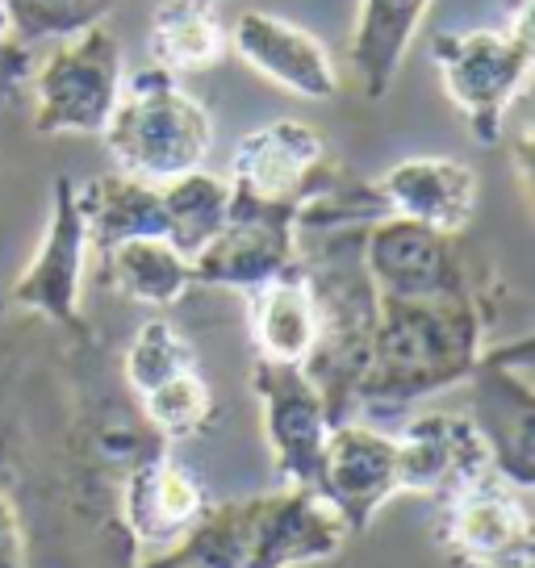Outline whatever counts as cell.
<instances>
[{"mask_svg": "<svg viewBox=\"0 0 535 568\" xmlns=\"http://www.w3.org/2000/svg\"><path fill=\"white\" fill-rule=\"evenodd\" d=\"M340 176L326 160V142L314 125L297 118L255 125L239 139L231 160V184L239 193L272 201V205H305L310 196Z\"/></svg>", "mask_w": 535, "mask_h": 568, "instance_id": "cell-11", "label": "cell"}, {"mask_svg": "<svg viewBox=\"0 0 535 568\" xmlns=\"http://www.w3.org/2000/svg\"><path fill=\"white\" fill-rule=\"evenodd\" d=\"M134 402H139V414L147 418V426L160 435L163 444L196 439L205 426L214 423V389L201 376V368L172 376V381H163Z\"/></svg>", "mask_w": 535, "mask_h": 568, "instance_id": "cell-25", "label": "cell"}, {"mask_svg": "<svg viewBox=\"0 0 535 568\" xmlns=\"http://www.w3.org/2000/svg\"><path fill=\"white\" fill-rule=\"evenodd\" d=\"M205 4H222V0H205Z\"/></svg>", "mask_w": 535, "mask_h": 568, "instance_id": "cell-31", "label": "cell"}, {"mask_svg": "<svg viewBox=\"0 0 535 568\" xmlns=\"http://www.w3.org/2000/svg\"><path fill=\"white\" fill-rule=\"evenodd\" d=\"M101 139L118 172L163 184L205 163L214 146V118L193 92L180 89L172 71L151 63L122 80Z\"/></svg>", "mask_w": 535, "mask_h": 568, "instance_id": "cell-2", "label": "cell"}, {"mask_svg": "<svg viewBox=\"0 0 535 568\" xmlns=\"http://www.w3.org/2000/svg\"><path fill=\"white\" fill-rule=\"evenodd\" d=\"M84 264H89V234H84V217L75 205V184L59 176L51 193L47 234L38 243L34 260L21 267V276L9 288V302L51 318L63 331L84 335V314H80Z\"/></svg>", "mask_w": 535, "mask_h": 568, "instance_id": "cell-10", "label": "cell"}, {"mask_svg": "<svg viewBox=\"0 0 535 568\" xmlns=\"http://www.w3.org/2000/svg\"><path fill=\"white\" fill-rule=\"evenodd\" d=\"M34 47L18 42L13 34L0 38V105H13L21 92H30V80H34Z\"/></svg>", "mask_w": 535, "mask_h": 568, "instance_id": "cell-28", "label": "cell"}, {"mask_svg": "<svg viewBox=\"0 0 535 568\" xmlns=\"http://www.w3.org/2000/svg\"><path fill=\"white\" fill-rule=\"evenodd\" d=\"M360 255L376 297L418 302V297H452L473 288V272L456 247V234L431 231L393 213L364 226Z\"/></svg>", "mask_w": 535, "mask_h": 568, "instance_id": "cell-8", "label": "cell"}, {"mask_svg": "<svg viewBox=\"0 0 535 568\" xmlns=\"http://www.w3.org/2000/svg\"><path fill=\"white\" fill-rule=\"evenodd\" d=\"M297 213L302 205H272L231 184V213L222 231L189 260L193 288L210 284L251 293L255 284L281 276L285 267L297 264Z\"/></svg>", "mask_w": 535, "mask_h": 568, "instance_id": "cell-6", "label": "cell"}, {"mask_svg": "<svg viewBox=\"0 0 535 568\" xmlns=\"http://www.w3.org/2000/svg\"><path fill=\"white\" fill-rule=\"evenodd\" d=\"M473 385V426L489 447V464L518 485L535 480V389H532V338H518L498 352H482Z\"/></svg>", "mask_w": 535, "mask_h": 568, "instance_id": "cell-7", "label": "cell"}, {"mask_svg": "<svg viewBox=\"0 0 535 568\" xmlns=\"http://www.w3.org/2000/svg\"><path fill=\"white\" fill-rule=\"evenodd\" d=\"M0 4L9 34L26 47H38L47 38H72L89 26H101L122 0H0Z\"/></svg>", "mask_w": 535, "mask_h": 568, "instance_id": "cell-27", "label": "cell"}, {"mask_svg": "<svg viewBox=\"0 0 535 568\" xmlns=\"http://www.w3.org/2000/svg\"><path fill=\"white\" fill-rule=\"evenodd\" d=\"M251 389H255V402H260L264 439L272 460H276L281 480L314 489L319 485L322 452H326V435L335 426L331 414H326L319 385L305 376L302 364L255 359Z\"/></svg>", "mask_w": 535, "mask_h": 568, "instance_id": "cell-9", "label": "cell"}, {"mask_svg": "<svg viewBox=\"0 0 535 568\" xmlns=\"http://www.w3.org/2000/svg\"><path fill=\"white\" fill-rule=\"evenodd\" d=\"M38 134H101L122 92V47L109 30L89 26L63 38L30 80Z\"/></svg>", "mask_w": 535, "mask_h": 568, "instance_id": "cell-4", "label": "cell"}, {"mask_svg": "<svg viewBox=\"0 0 535 568\" xmlns=\"http://www.w3.org/2000/svg\"><path fill=\"white\" fill-rule=\"evenodd\" d=\"M427 9L431 0H360L347 59H352V75L369 101H381L393 89Z\"/></svg>", "mask_w": 535, "mask_h": 568, "instance_id": "cell-20", "label": "cell"}, {"mask_svg": "<svg viewBox=\"0 0 535 568\" xmlns=\"http://www.w3.org/2000/svg\"><path fill=\"white\" fill-rule=\"evenodd\" d=\"M105 260L109 288L134 305L168 310L193 288V267L189 255H180L168 239H125L101 255Z\"/></svg>", "mask_w": 535, "mask_h": 568, "instance_id": "cell-22", "label": "cell"}, {"mask_svg": "<svg viewBox=\"0 0 535 568\" xmlns=\"http://www.w3.org/2000/svg\"><path fill=\"white\" fill-rule=\"evenodd\" d=\"M485 352L477 288L452 297H376L369 368L356 389V418L406 409L431 393L464 385Z\"/></svg>", "mask_w": 535, "mask_h": 568, "instance_id": "cell-1", "label": "cell"}, {"mask_svg": "<svg viewBox=\"0 0 535 568\" xmlns=\"http://www.w3.org/2000/svg\"><path fill=\"white\" fill-rule=\"evenodd\" d=\"M147 47H151L155 68L172 71V75H189V71L218 68L231 51V38H226V26L218 21V4L155 0Z\"/></svg>", "mask_w": 535, "mask_h": 568, "instance_id": "cell-21", "label": "cell"}, {"mask_svg": "<svg viewBox=\"0 0 535 568\" xmlns=\"http://www.w3.org/2000/svg\"><path fill=\"white\" fill-rule=\"evenodd\" d=\"M397 444V489L402 494H423L444 501L461 485L482 477L489 464L482 430L473 418L452 414V409H431L406 423L402 435H393Z\"/></svg>", "mask_w": 535, "mask_h": 568, "instance_id": "cell-14", "label": "cell"}, {"mask_svg": "<svg viewBox=\"0 0 535 568\" xmlns=\"http://www.w3.org/2000/svg\"><path fill=\"white\" fill-rule=\"evenodd\" d=\"M248 501L210 506L193 531H184L143 568H248Z\"/></svg>", "mask_w": 535, "mask_h": 568, "instance_id": "cell-24", "label": "cell"}, {"mask_svg": "<svg viewBox=\"0 0 535 568\" xmlns=\"http://www.w3.org/2000/svg\"><path fill=\"white\" fill-rule=\"evenodd\" d=\"M9 34V21H4V4H0V38Z\"/></svg>", "mask_w": 535, "mask_h": 568, "instance_id": "cell-30", "label": "cell"}, {"mask_svg": "<svg viewBox=\"0 0 535 568\" xmlns=\"http://www.w3.org/2000/svg\"><path fill=\"white\" fill-rule=\"evenodd\" d=\"M163 196H168V243L193 260L231 213V180L193 168L176 180H163Z\"/></svg>", "mask_w": 535, "mask_h": 568, "instance_id": "cell-23", "label": "cell"}, {"mask_svg": "<svg viewBox=\"0 0 535 568\" xmlns=\"http://www.w3.org/2000/svg\"><path fill=\"white\" fill-rule=\"evenodd\" d=\"M0 568H30L26 556V527L13 506V497L0 489Z\"/></svg>", "mask_w": 535, "mask_h": 568, "instance_id": "cell-29", "label": "cell"}, {"mask_svg": "<svg viewBox=\"0 0 535 568\" xmlns=\"http://www.w3.org/2000/svg\"><path fill=\"white\" fill-rule=\"evenodd\" d=\"M196 368V347L184 338L180 326H172L168 318H151L139 326V335L130 338L122 359L125 389L134 397L151 393L155 385L172 381V376Z\"/></svg>", "mask_w": 535, "mask_h": 568, "instance_id": "cell-26", "label": "cell"}, {"mask_svg": "<svg viewBox=\"0 0 535 568\" xmlns=\"http://www.w3.org/2000/svg\"><path fill=\"white\" fill-rule=\"evenodd\" d=\"M440 518V544L456 565L468 568H532V485H518L498 468L447 494Z\"/></svg>", "mask_w": 535, "mask_h": 568, "instance_id": "cell-5", "label": "cell"}, {"mask_svg": "<svg viewBox=\"0 0 535 568\" xmlns=\"http://www.w3.org/2000/svg\"><path fill=\"white\" fill-rule=\"evenodd\" d=\"M347 523V531L360 535L376 518V510L397 497V444L393 435L376 426L347 418L335 423L326 435L319 485H314Z\"/></svg>", "mask_w": 535, "mask_h": 568, "instance_id": "cell-13", "label": "cell"}, {"mask_svg": "<svg viewBox=\"0 0 535 568\" xmlns=\"http://www.w3.org/2000/svg\"><path fill=\"white\" fill-rule=\"evenodd\" d=\"M248 568H297L340 556L352 539L340 510L302 485L248 497Z\"/></svg>", "mask_w": 535, "mask_h": 568, "instance_id": "cell-12", "label": "cell"}, {"mask_svg": "<svg viewBox=\"0 0 535 568\" xmlns=\"http://www.w3.org/2000/svg\"><path fill=\"white\" fill-rule=\"evenodd\" d=\"M205 510H210L205 485L196 480L193 468L172 460L168 447L134 464L118 485V515L134 548L176 544L184 531H193Z\"/></svg>", "mask_w": 535, "mask_h": 568, "instance_id": "cell-15", "label": "cell"}, {"mask_svg": "<svg viewBox=\"0 0 535 568\" xmlns=\"http://www.w3.org/2000/svg\"><path fill=\"white\" fill-rule=\"evenodd\" d=\"M373 189L385 213L444 234H461L477 213V172L452 155L397 160Z\"/></svg>", "mask_w": 535, "mask_h": 568, "instance_id": "cell-17", "label": "cell"}, {"mask_svg": "<svg viewBox=\"0 0 535 568\" xmlns=\"http://www.w3.org/2000/svg\"><path fill=\"white\" fill-rule=\"evenodd\" d=\"M431 54L468 134L482 146H498L511 105L532 89V0H518L506 26L440 30L431 38Z\"/></svg>", "mask_w": 535, "mask_h": 568, "instance_id": "cell-3", "label": "cell"}, {"mask_svg": "<svg viewBox=\"0 0 535 568\" xmlns=\"http://www.w3.org/2000/svg\"><path fill=\"white\" fill-rule=\"evenodd\" d=\"M75 205L84 217L89 251L97 255H105L113 243H125V239H147V234L168 239V196L155 180L125 176V172L92 176L75 189Z\"/></svg>", "mask_w": 535, "mask_h": 568, "instance_id": "cell-19", "label": "cell"}, {"mask_svg": "<svg viewBox=\"0 0 535 568\" xmlns=\"http://www.w3.org/2000/svg\"><path fill=\"white\" fill-rule=\"evenodd\" d=\"M226 38H231V51L276 89L293 92L302 101H331L340 92V71L331 63L326 47L293 21L251 9L234 21Z\"/></svg>", "mask_w": 535, "mask_h": 568, "instance_id": "cell-16", "label": "cell"}, {"mask_svg": "<svg viewBox=\"0 0 535 568\" xmlns=\"http://www.w3.org/2000/svg\"><path fill=\"white\" fill-rule=\"evenodd\" d=\"M248 297V326L255 359L272 364H305L319 338V302L302 264L285 267L281 276L255 284Z\"/></svg>", "mask_w": 535, "mask_h": 568, "instance_id": "cell-18", "label": "cell"}]
</instances>
